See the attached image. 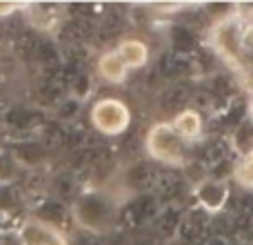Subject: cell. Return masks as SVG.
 Returning <instances> with one entry per match:
<instances>
[{
	"mask_svg": "<svg viewBox=\"0 0 253 245\" xmlns=\"http://www.w3.org/2000/svg\"><path fill=\"white\" fill-rule=\"evenodd\" d=\"M116 207L114 198L102 189H87L74 201L71 214H74V223L78 228L87 230L93 234H102L114 225L116 221Z\"/></svg>",
	"mask_w": 253,
	"mask_h": 245,
	"instance_id": "1",
	"label": "cell"
},
{
	"mask_svg": "<svg viewBox=\"0 0 253 245\" xmlns=\"http://www.w3.org/2000/svg\"><path fill=\"white\" fill-rule=\"evenodd\" d=\"M144 149L153 161L169 167H182L187 163L189 143H184L173 129L171 121L153 122L144 136Z\"/></svg>",
	"mask_w": 253,
	"mask_h": 245,
	"instance_id": "2",
	"label": "cell"
},
{
	"mask_svg": "<svg viewBox=\"0 0 253 245\" xmlns=\"http://www.w3.org/2000/svg\"><path fill=\"white\" fill-rule=\"evenodd\" d=\"M89 121H91L93 129H98L105 136H120L129 129L131 125V110L125 101L114 96L100 98L91 105L89 112Z\"/></svg>",
	"mask_w": 253,
	"mask_h": 245,
	"instance_id": "3",
	"label": "cell"
},
{
	"mask_svg": "<svg viewBox=\"0 0 253 245\" xmlns=\"http://www.w3.org/2000/svg\"><path fill=\"white\" fill-rule=\"evenodd\" d=\"M193 196H196L198 205L209 214H218L224 210L229 196H231V187L227 181L213 179V176H205L202 181H198L193 187Z\"/></svg>",
	"mask_w": 253,
	"mask_h": 245,
	"instance_id": "4",
	"label": "cell"
},
{
	"mask_svg": "<svg viewBox=\"0 0 253 245\" xmlns=\"http://www.w3.org/2000/svg\"><path fill=\"white\" fill-rule=\"evenodd\" d=\"M22 245H69V239L60 228L44 219H25L18 228Z\"/></svg>",
	"mask_w": 253,
	"mask_h": 245,
	"instance_id": "5",
	"label": "cell"
},
{
	"mask_svg": "<svg viewBox=\"0 0 253 245\" xmlns=\"http://www.w3.org/2000/svg\"><path fill=\"white\" fill-rule=\"evenodd\" d=\"M242 36L245 29L240 27V20L236 18H224L215 25V47L222 56L229 61H242L245 56V47H242Z\"/></svg>",
	"mask_w": 253,
	"mask_h": 245,
	"instance_id": "6",
	"label": "cell"
},
{
	"mask_svg": "<svg viewBox=\"0 0 253 245\" xmlns=\"http://www.w3.org/2000/svg\"><path fill=\"white\" fill-rule=\"evenodd\" d=\"M173 129L178 131V136L184 140V143H191V140H198L202 136V129H205V121H202V114L198 110H182L173 116L171 121Z\"/></svg>",
	"mask_w": 253,
	"mask_h": 245,
	"instance_id": "7",
	"label": "cell"
},
{
	"mask_svg": "<svg viewBox=\"0 0 253 245\" xmlns=\"http://www.w3.org/2000/svg\"><path fill=\"white\" fill-rule=\"evenodd\" d=\"M116 54L126 65V69H140L149 62V47L140 38H125L116 47Z\"/></svg>",
	"mask_w": 253,
	"mask_h": 245,
	"instance_id": "8",
	"label": "cell"
},
{
	"mask_svg": "<svg viewBox=\"0 0 253 245\" xmlns=\"http://www.w3.org/2000/svg\"><path fill=\"white\" fill-rule=\"evenodd\" d=\"M96 69H98V76L105 78L107 83H111V85L125 83L126 74H129V69H126V65L120 61V56L116 54V49L114 52H105L100 58H98Z\"/></svg>",
	"mask_w": 253,
	"mask_h": 245,
	"instance_id": "9",
	"label": "cell"
},
{
	"mask_svg": "<svg viewBox=\"0 0 253 245\" xmlns=\"http://www.w3.org/2000/svg\"><path fill=\"white\" fill-rule=\"evenodd\" d=\"M233 181H236L240 187L253 189V149L247 152L240 161L233 167Z\"/></svg>",
	"mask_w": 253,
	"mask_h": 245,
	"instance_id": "10",
	"label": "cell"
},
{
	"mask_svg": "<svg viewBox=\"0 0 253 245\" xmlns=\"http://www.w3.org/2000/svg\"><path fill=\"white\" fill-rule=\"evenodd\" d=\"M0 245H22V239L18 234V230H4L0 234Z\"/></svg>",
	"mask_w": 253,
	"mask_h": 245,
	"instance_id": "11",
	"label": "cell"
}]
</instances>
